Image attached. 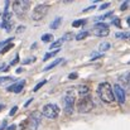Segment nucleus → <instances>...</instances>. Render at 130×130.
<instances>
[{"mask_svg":"<svg viewBox=\"0 0 130 130\" xmlns=\"http://www.w3.org/2000/svg\"><path fill=\"white\" fill-rule=\"evenodd\" d=\"M62 38H63V41H67V39H71V38H72V36H71L70 33H67V34H64Z\"/></svg>","mask_w":130,"mask_h":130,"instance_id":"nucleus-31","label":"nucleus"},{"mask_svg":"<svg viewBox=\"0 0 130 130\" xmlns=\"http://www.w3.org/2000/svg\"><path fill=\"white\" fill-rule=\"evenodd\" d=\"M92 32H93V34L97 36V37H107L109 33H110V32H109V24L99 22V23H96V24L93 25Z\"/></svg>","mask_w":130,"mask_h":130,"instance_id":"nucleus-7","label":"nucleus"},{"mask_svg":"<svg viewBox=\"0 0 130 130\" xmlns=\"http://www.w3.org/2000/svg\"><path fill=\"white\" fill-rule=\"evenodd\" d=\"M52 39H53L52 34H44V36H42V42H51Z\"/></svg>","mask_w":130,"mask_h":130,"instance_id":"nucleus-21","label":"nucleus"},{"mask_svg":"<svg viewBox=\"0 0 130 130\" xmlns=\"http://www.w3.org/2000/svg\"><path fill=\"white\" fill-rule=\"evenodd\" d=\"M110 15H112V11H109V13H106V14H104V15L99 17L97 19H99V20H102V19H105V18H107V17H110Z\"/></svg>","mask_w":130,"mask_h":130,"instance_id":"nucleus-25","label":"nucleus"},{"mask_svg":"<svg viewBox=\"0 0 130 130\" xmlns=\"http://www.w3.org/2000/svg\"><path fill=\"white\" fill-rule=\"evenodd\" d=\"M29 6H30V3L28 0H17L13 3V11L18 17H24Z\"/></svg>","mask_w":130,"mask_h":130,"instance_id":"nucleus-2","label":"nucleus"},{"mask_svg":"<svg viewBox=\"0 0 130 130\" xmlns=\"http://www.w3.org/2000/svg\"><path fill=\"white\" fill-rule=\"evenodd\" d=\"M109 5H110V4H109V3H105V4H102V5H101V6H100V9H101V10H104V9H106V8H107V6H109Z\"/></svg>","mask_w":130,"mask_h":130,"instance_id":"nucleus-34","label":"nucleus"},{"mask_svg":"<svg viewBox=\"0 0 130 130\" xmlns=\"http://www.w3.org/2000/svg\"><path fill=\"white\" fill-rule=\"evenodd\" d=\"M11 25H13V22H11V13L9 10H5L4 14H3V23H1V27L9 32L11 29Z\"/></svg>","mask_w":130,"mask_h":130,"instance_id":"nucleus-10","label":"nucleus"},{"mask_svg":"<svg viewBox=\"0 0 130 130\" xmlns=\"http://www.w3.org/2000/svg\"><path fill=\"white\" fill-rule=\"evenodd\" d=\"M68 78H70V80H75V78H77V73H71V75L68 76Z\"/></svg>","mask_w":130,"mask_h":130,"instance_id":"nucleus-33","label":"nucleus"},{"mask_svg":"<svg viewBox=\"0 0 130 130\" xmlns=\"http://www.w3.org/2000/svg\"><path fill=\"white\" fill-rule=\"evenodd\" d=\"M129 63H130V62H129Z\"/></svg>","mask_w":130,"mask_h":130,"instance_id":"nucleus-44","label":"nucleus"},{"mask_svg":"<svg viewBox=\"0 0 130 130\" xmlns=\"http://www.w3.org/2000/svg\"><path fill=\"white\" fill-rule=\"evenodd\" d=\"M18 61H19V56L17 54V57H15V58H14V59L10 62V64H11V66H14V64H17V63H18Z\"/></svg>","mask_w":130,"mask_h":130,"instance_id":"nucleus-30","label":"nucleus"},{"mask_svg":"<svg viewBox=\"0 0 130 130\" xmlns=\"http://www.w3.org/2000/svg\"><path fill=\"white\" fill-rule=\"evenodd\" d=\"M33 61H36V58H34V57H32V58H27V59H24L22 63H23V64H28V63H32Z\"/></svg>","mask_w":130,"mask_h":130,"instance_id":"nucleus-26","label":"nucleus"},{"mask_svg":"<svg viewBox=\"0 0 130 130\" xmlns=\"http://www.w3.org/2000/svg\"><path fill=\"white\" fill-rule=\"evenodd\" d=\"M75 93L72 91H67L64 97H63V107L67 115H71L73 112V106H75Z\"/></svg>","mask_w":130,"mask_h":130,"instance_id":"nucleus-3","label":"nucleus"},{"mask_svg":"<svg viewBox=\"0 0 130 130\" xmlns=\"http://www.w3.org/2000/svg\"><path fill=\"white\" fill-rule=\"evenodd\" d=\"M97 95L99 97L106 102V104H111L115 101V96H114V88L109 82H101L97 87Z\"/></svg>","mask_w":130,"mask_h":130,"instance_id":"nucleus-1","label":"nucleus"},{"mask_svg":"<svg viewBox=\"0 0 130 130\" xmlns=\"http://www.w3.org/2000/svg\"><path fill=\"white\" fill-rule=\"evenodd\" d=\"M112 24H114V25H116V27H120V19H114Z\"/></svg>","mask_w":130,"mask_h":130,"instance_id":"nucleus-32","label":"nucleus"},{"mask_svg":"<svg viewBox=\"0 0 130 130\" xmlns=\"http://www.w3.org/2000/svg\"><path fill=\"white\" fill-rule=\"evenodd\" d=\"M5 128H6V121H3L1 125H0V130H4Z\"/></svg>","mask_w":130,"mask_h":130,"instance_id":"nucleus-36","label":"nucleus"},{"mask_svg":"<svg viewBox=\"0 0 130 130\" xmlns=\"http://www.w3.org/2000/svg\"><path fill=\"white\" fill-rule=\"evenodd\" d=\"M88 92H90V88L88 86H85V85H81V86H78V93L81 95V96H88Z\"/></svg>","mask_w":130,"mask_h":130,"instance_id":"nucleus-13","label":"nucleus"},{"mask_svg":"<svg viewBox=\"0 0 130 130\" xmlns=\"http://www.w3.org/2000/svg\"><path fill=\"white\" fill-rule=\"evenodd\" d=\"M128 5H129V1H125V3H124V4H123V5H121V10H125V9H126V6H128Z\"/></svg>","mask_w":130,"mask_h":130,"instance_id":"nucleus-35","label":"nucleus"},{"mask_svg":"<svg viewBox=\"0 0 130 130\" xmlns=\"http://www.w3.org/2000/svg\"><path fill=\"white\" fill-rule=\"evenodd\" d=\"M61 22H62V18H61V17L56 18V19L51 23V28H52V29H57V28L61 25Z\"/></svg>","mask_w":130,"mask_h":130,"instance_id":"nucleus-15","label":"nucleus"},{"mask_svg":"<svg viewBox=\"0 0 130 130\" xmlns=\"http://www.w3.org/2000/svg\"><path fill=\"white\" fill-rule=\"evenodd\" d=\"M59 52V49H54V51H52V52H49V53H47L45 56H44V58H43V61H48L49 58H52V57H54L57 53Z\"/></svg>","mask_w":130,"mask_h":130,"instance_id":"nucleus-17","label":"nucleus"},{"mask_svg":"<svg viewBox=\"0 0 130 130\" xmlns=\"http://www.w3.org/2000/svg\"><path fill=\"white\" fill-rule=\"evenodd\" d=\"M115 37H116V38H128V36H126V34H123V33H116Z\"/></svg>","mask_w":130,"mask_h":130,"instance_id":"nucleus-29","label":"nucleus"},{"mask_svg":"<svg viewBox=\"0 0 130 130\" xmlns=\"http://www.w3.org/2000/svg\"><path fill=\"white\" fill-rule=\"evenodd\" d=\"M112 88H114V96H115V99L118 100L119 104L123 105L125 102V91L123 90V87L120 86L119 84H116Z\"/></svg>","mask_w":130,"mask_h":130,"instance_id":"nucleus-9","label":"nucleus"},{"mask_svg":"<svg viewBox=\"0 0 130 130\" xmlns=\"http://www.w3.org/2000/svg\"><path fill=\"white\" fill-rule=\"evenodd\" d=\"M92 9H95V6L92 5V6H90V8H87V9H85L84 11H88V10H92Z\"/></svg>","mask_w":130,"mask_h":130,"instance_id":"nucleus-39","label":"nucleus"},{"mask_svg":"<svg viewBox=\"0 0 130 130\" xmlns=\"http://www.w3.org/2000/svg\"><path fill=\"white\" fill-rule=\"evenodd\" d=\"M23 72V68H17V73H22Z\"/></svg>","mask_w":130,"mask_h":130,"instance_id":"nucleus-40","label":"nucleus"},{"mask_svg":"<svg viewBox=\"0 0 130 130\" xmlns=\"http://www.w3.org/2000/svg\"><path fill=\"white\" fill-rule=\"evenodd\" d=\"M93 109V101L90 96H85L82 97L78 102H77V110L81 114H87Z\"/></svg>","mask_w":130,"mask_h":130,"instance_id":"nucleus-4","label":"nucleus"},{"mask_svg":"<svg viewBox=\"0 0 130 130\" xmlns=\"http://www.w3.org/2000/svg\"><path fill=\"white\" fill-rule=\"evenodd\" d=\"M4 107H5V106H4V105H3V104H0V110H3V109H4Z\"/></svg>","mask_w":130,"mask_h":130,"instance_id":"nucleus-41","label":"nucleus"},{"mask_svg":"<svg viewBox=\"0 0 130 130\" xmlns=\"http://www.w3.org/2000/svg\"><path fill=\"white\" fill-rule=\"evenodd\" d=\"M42 115L48 119H56L59 115V107L56 104H47L42 110Z\"/></svg>","mask_w":130,"mask_h":130,"instance_id":"nucleus-5","label":"nucleus"},{"mask_svg":"<svg viewBox=\"0 0 130 130\" xmlns=\"http://www.w3.org/2000/svg\"><path fill=\"white\" fill-rule=\"evenodd\" d=\"M11 48H13V44H11V43L6 44V45H5L4 48H1V54H5V53H6V52H8L9 49H11Z\"/></svg>","mask_w":130,"mask_h":130,"instance_id":"nucleus-22","label":"nucleus"},{"mask_svg":"<svg viewBox=\"0 0 130 130\" xmlns=\"http://www.w3.org/2000/svg\"><path fill=\"white\" fill-rule=\"evenodd\" d=\"M42 116H43V115H42V112H39V111H33V112L30 114V123H29V125L32 126L33 130H37L38 126L41 125Z\"/></svg>","mask_w":130,"mask_h":130,"instance_id":"nucleus-8","label":"nucleus"},{"mask_svg":"<svg viewBox=\"0 0 130 130\" xmlns=\"http://www.w3.org/2000/svg\"><path fill=\"white\" fill-rule=\"evenodd\" d=\"M64 41H63V38H59L58 41H56L54 43H51V45H49V49H59V47L62 45V43H63Z\"/></svg>","mask_w":130,"mask_h":130,"instance_id":"nucleus-14","label":"nucleus"},{"mask_svg":"<svg viewBox=\"0 0 130 130\" xmlns=\"http://www.w3.org/2000/svg\"><path fill=\"white\" fill-rule=\"evenodd\" d=\"M11 41H13V38H9V39H6V41H3V42H0V48H1V47L4 48L6 44H9L10 42H11Z\"/></svg>","mask_w":130,"mask_h":130,"instance_id":"nucleus-24","label":"nucleus"},{"mask_svg":"<svg viewBox=\"0 0 130 130\" xmlns=\"http://www.w3.org/2000/svg\"><path fill=\"white\" fill-rule=\"evenodd\" d=\"M24 30H25V27H24V25H20V27H18V28H17V33H18V34L23 33Z\"/></svg>","mask_w":130,"mask_h":130,"instance_id":"nucleus-28","label":"nucleus"},{"mask_svg":"<svg viewBox=\"0 0 130 130\" xmlns=\"http://www.w3.org/2000/svg\"><path fill=\"white\" fill-rule=\"evenodd\" d=\"M87 36H88V32L87 30H84V32H80L77 36H76V39L77 41H82V39H85Z\"/></svg>","mask_w":130,"mask_h":130,"instance_id":"nucleus-19","label":"nucleus"},{"mask_svg":"<svg viewBox=\"0 0 130 130\" xmlns=\"http://www.w3.org/2000/svg\"><path fill=\"white\" fill-rule=\"evenodd\" d=\"M85 23H86V19H78V20H75V22L72 23V27H73V28H78V27L84 25Z\"/></svg>","mask_w":130,"mask_h":130,"instance_id":"nucleus-18","label":"nucleus"},{"mask_svg":"<svg viewBox=\"0 0 130 130\" xmlns=\"http://www.w3.org/2000/svg\"><path fill=\"white\" fill-rule=\"evenodd\" d=\"M32 101H33V97H32V99H29V100H28V101L24 104V106H25V107H28V106L30 105V102H32Z\"/></svg>","mask_w":130,"mask_h":130,"instance_id":"nucleus-37","label":"nucleus"},{"mask_svg":"<svg viewBox=\"0 0 130 130\" xmlns=\"http://www.w3.org/2000/svg\"><path fill=\"white\" fill-rule=\"evenodd\" d=\"M45 82H47V80H42V81H41V82H39V84H38L37 86H36V87H34V88H33V91H38V90H39L41 87H42V86H44V85H45Z\"/></svg>","mask_w":130,"mask_h":130,"instance_id":"nucleus-23","label":"nucleus"},{"mask_svg":"<svg viewBox=\"0 0 130 130\" xmlns=\"http://www.w3.org/2000/svg\"><path fill=\"white\" fill-rule=\"evenodd\" d=\"M126 20H128V24H129V27H130V17H128V19H126Z\"/></svg>","mask_w":130,"mask_h":130,"instance_id":"nucleus-42","label":"nucleus"},{"mask_svg":"<svg viewBox=\"0 0 130 130\" xmlns=\"http://www.w3.org/2000/svg\"><path fill=\"white\" fill-rule=\"evenodd\" d=\"M48 9H49V6L47 4H39V5H37L34 8V10L32 11V19L33 20H42L44 17L47 15Z\"/></svg>","mask_w":130,"mask_h":130,"instance_id":"nucleus-6","label":"nucleus"},{"mask_svg":"<svg viewBox=\"0 0 130 130\" xmlns=\"http://www.w3.org/2000/svg\"><path fill=\"white\" fill-rule=\"evenodd\" d=\"M24 86H25V80H22V81H19V82L13 84L11 86H9L8 87V91L14 92V93H20L22 90L24 88Z\"/></svg>","mask_w":130,"mask_h":130,"instance_id":"nucleus-11","label":"nucleus"},{"mask_svg":"<svg viewBox=\"0 0 130 130\" xmlns=\"http://www.w3.org/2000/svg\"><path fill=\"white\" fill-rule=\"evenodd\" d=\"M17 129V126H15V125H10V126H8V128H6V130H15Z\"/></svg>","mask_w":130,"mask_h":130,"instance_id":"nucleus-38","label":"nucleus"},{"mask_svg":"<svg viewBox=\"0 0 130 130\" xmlns=\"http://www.w3.org/2000/svg\"><path fill=\"white\" fill-rule=\"evenodd\" d=\"M15 78L14 77H10V76H5V77H0V84H4V82H11L14 81Z\"/></svg>","mask_w":130,"mask_h":130,"instance_id":"nucleus-20","label":"nucleus"},{"mask_svg":"<svg viewBox=\"0 0 130 130\" xmlns=\"http://www.w3.org/2000/svg\"><path fill=\"white\" fill-rule=\"evenodd\" d=\"M128 39H129V41H130V34H129V36H128Z\"/></svg>","mask_w":130,"mask_h":130,"instance_id":"nucleus-43","label":"nucleus"},{"mask_svg":"<svg viewBox=\"0 0 130 130\" xmlns=\"http://www.w3.org/2000/svg\"><path fill=\"white\" fill-rule=\"evenodd\" d=\"M110 47H111V44L109 43V42H102V43L100 44L99 49H100V52H106Z\"/></svg>","mask_w":130,"mask_h":130,"instance_id":"nucleus-16","label":"nucleus"},{"mask_svg":"<svg viewBox=\"0 0 130 130\" xmlns=\"http://www.w3.org/2000/svg\"><path fill=\"white\" fill-rule=\"evenodd\" d=\"M63 61H64L63 58H58V59H56V61H53V62H52L51 64H48V66H45V67H44V71H49V70H52V68H54L56 66H58V64H59L61 62H63Z\"/></svg>","mask_w":130,"mask_h":130,"instance_id":"nucleus-12","label":"nucleus"},{"mask_svg":"<svg viewBox=\"0 0 130 130\" xmlns=\"http://www.w3.org/2000/svg\"><path fill=\"white\" fill-rule=\"evenodd\" d=\"M17 111H18V106H14V107L10 110V112H9V116H14Z\"/></svg>","mask_w":130,"mask_h":130,"instance_id":"nucleus-27","label":"nucleus"}]
</instances>
